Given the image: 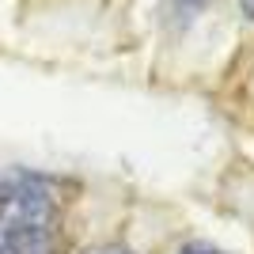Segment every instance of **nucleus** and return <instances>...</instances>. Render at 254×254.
Wrapping results in <instances>:
<instances>
[{
  "instance_id": "nucleus-1",
  "label": "nucleus",
  "mask_w": 254,
  "mask_h": 254,
  "mask_svg": "<svg viewBox=\"0 0 254 254\" xmlns=\"http://www.w3.org/2000/svg\"><path fill=\"white\" fill-rule=\"evenodd\" d=\"M0 254H61V205L42 179L0 190Z\"/></svg>"
},
{
  "instance_id": "nucleus-2",
  "label": "nucleus",
  "mask_w": 254,
  "mask_h": 254,
  "mask_svg": "<svg viewBox=\"0 0 254 254\" xmlns=\"http://www.w3.org/2000/svg\"><path fill=\"white\" fill-rule=\"evenodd\" d=\"M84 254H129L126 247H118V243H103V247H87Z\"/></svg>"
},
{
  "instance_id": "nucleus-3",
  "label": "nucleus",
  "mask_w": 254,
  "mask_h": 254,
  "mask_svg": "<svg viewBox=\"0 0 254 254\" xmlns=\"http://www.w3.org/2000/svg\"><path fill=\"white\" fill-rule=\"evenodd\" d=\"M182 254H224V251H216V247H209V243H193V247H186Z\"/></svg>"
},
{
  "instance_id": "nucleus-4",
  "label": "nucleus",
  "mask_w": 254,
  "mask_h": 254,
  "mask_svg": "<svg viewBox=\"0 0 254 254\" xmlns=\"http://www.w3.org/2000/svg\"><path fill=\"white\" fill-rule=\"evenodd\" d=\"M239 4H243V11H247V15L254 19V0H239Z\"/></svg>"
},
{
  "instance_id": "nucleus-5",
  "label": "nucleus",
  "mask_w": 254,
  "mask_h": 254,
  "mask_svg": "<svg viewBox=\"0 0 254 254\" xmlns=\"http://www.w3.org/2000/svg\"><path fill=\"white\" fill-rule=\"evenodd\" d=\"M182 8H197V4H201V0H179Z\"/></svg>"
}]
</instances>
